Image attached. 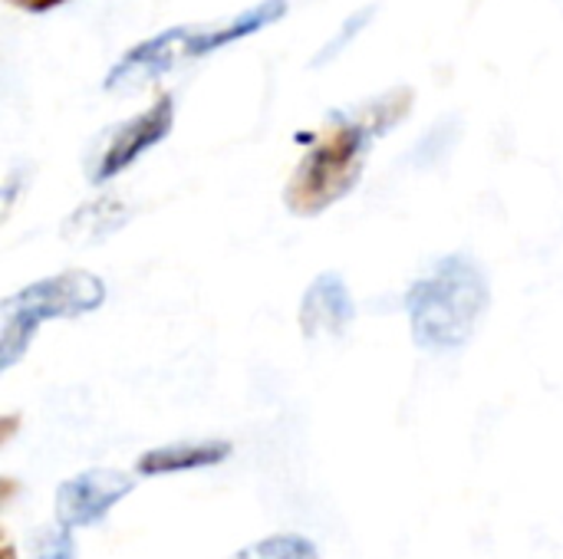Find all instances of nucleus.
<instances>
[{
	"label": "nucleus",
	"mask_w": 563,
	"mask_h": 559,
	"mask_svg": "<svg viewBox=\"0 0 563 559\" xmlns=\"http://www.w3.org/2000/svg\"><path fill=\"white\" fill-rule=\"evenodd\" d=\"M172 125H175V99L162 96L145 112H139L135 119H129L119 128H112L109 142L102 145V152L96 155V161L89 168V181L102 185V181L122 175L135 158H142L148 148L165 142Z\"/></svg>",
	"instance_id": "nucleus-5"
},
{
	"label": "nucleus",
	"mask_w": 563,
	"mask_h": 559,
	"mask_svg": "<svg viewBox=\"0 0 563 559\" xmlns=\"http://www.w3.org/2000/svg\"><path fill=\"white\" fill-rule=\"evenodd\" d=\"M125 221H129V208H125L119 198H99V201L79 208V211L66 221L63 237L73 241V244H79V241H82V244H96V241L115 234Z\"/></svg>",
	"instance_id": "nucleus-9"
},
{
	"label": "nucleus",
	"mask_w": 563,
	"mask_h": 559,
	"mask_svg": "<svg viewBox=\"0 0 563 559\" xmlns=\"http://www.w3.org/2000/svg\"><path fill=\"white\" fill-rule=\"evenodd\" d=\"M412 109V89H393L360 109L336 112L320 128L313 148L303 155L284 188V204L297 217L323 214L330 204L346 198L360 178L366 155L379 135L399 125Z\"/></svg>",
	"instance_id": "nucleus-1"
},
{
	"label": "nucleus",
	"mask_w": 563,
	"mask_h": 559,
	"mask_svg": "<svg viewBox=\"0 0 563 559\" xmlns=\"http://www.w3.org/2000/svg\"><path fill=\"white\" fill-rule=\"evenodd\" d=\"M10 3L20 7V10H30V13H46V10H53V7H59L66 0H10Z\"/></svg>",
	"instance_id": "nucleus-12"
},
{
	"label": "nucleus",
	"mask_w": 563,
	"mask_h": 559,
	"mask_svg": "<svg viewBox=\"0 0 563 559\" xmlns=\"http://www.w3.org/2000/svg\"><path fill=\"white\" fill-rule=\"evenodd\" d=\"M287 13V0H261L251 10L228 16L221 23H188V26H172L135 49H129L106 76V89H122V86H139L145 79H155L188 59L208 56L221 46H231L244 36H254L257 30L277 23Z\"/></svg>",
	"instance_id": "nucleus-3"
},
{
	"label": "nucleus",
	"mask_w": 563,
	"mask_h": 559,
	"mask_svg": "<svg viewBox=\"0 0 563 559\" xmlns=\"http://www.w3.org/2000/svg\"><path fill=\"white\" fill-rule=\"evenodd\" d=\"M228 458H231V441H185V445H165V448L145 451L135 471L145 478H165V474L214 468Z\"/></svg>",
	"instance_id": "nucleus-8"
},
{
	"label": "nucleus",
	"mask_w": 563,
	"mask_h": 559,
	"mask_svg": "<svg viewBox=\"0 0 563 559\" xmlns=\"http://www.w3.org/2000/svg\"><path fill=\"white\" fill-rule=\"evenodd\" d=\"M33 559H76V544L66 527H40L30 540Z\"/></svg>",
	"instance_id": "nucleus-11"
},
{
	"label": "nucleus",
	"mask_w": 563,
	"mask_h": 559,
	"mask_svg": "<svg viewBox=\"0 0 563 559\" xmlns=\"http://www.w3.org/2000/svg\"><path fill=\"white\" fill-rule=\"evenodd\" d=\"M231 559H320V550L313 540H307L300 534H277V537L244 547Z\"/></svg>",
	"instance_id": "nucleus-10"
},
{
	"label": "nucleus",
	"mask_w": 563,
	"mask_h": 559,
	"mask_svg": "<svg viewBox=\"0 0 563 559\" xmlns=\"http://www.w3.org/2000/svg\"><path fill=\"white\" fill-rule=\"evenodd\" d=\"M356 320V303L350 297V287L340 273H320L300 303V329L307 339L317 336H343L350 323Z\"/></svg>",
	"instance_id": "nucleus-7"
},
{
	"label": "nucleus",
	"mask_w": 563,
	"mask_h": 559,
	"mask_svg": "<svg viewBox=\"0 0 563 559\" xmlns=\"http://www.w3.org/2000/svg\"><path fill=\"white\" fill-rule=\"evenodd\" d=\"M492 300L482 267L462 254L445 257L406 297L412 339L429 353L462 349Z\"/></svg>",
	"instance_id": "nucleus-2"
},
{
	"label": "nucleus",
	"mask_w": 563,
	"mask_h": 559,
	"mask_svg": "<svg viewBox=\"0 0 563 559\" xmlns=\"http://www.w3.org/2000/svg\"><path fill=\"white\" fill-rule=\"evenodd\" d=\"M135 481L112 468L82 471L59 484L56 491V521L66 530H82L99 524L125 494H132Z\"/></svg>",
	"instance_id": "nucleus-6"
},
{
	"label": "nucleus",
	"mask_w": 563,
	"mask_h": 559,
	"mask_svg": "<svg viewBox=\"0 0 563 559\" xmlns=\"http://www.w3.org/2000/svg\"><path fill=\"white\" fill-rule=\"evenodd\" d=\"M106 303V283L86 270H66L23 287L0 303V372L13 369L46 320L92 313Z\"/></svg>",
	"instance_id": "nucleus-4"
},
{
	"label": "nucleus",
	"mask_w": 563,
	"mask_h": 559,
	"mask_svg": "<svg viewBox=\"0 0 563 559\" xmlns=\"http://www.w3.org/2000/svg\"><path fill=\"white\" fill-rule=\"evenodd\" d=\"M3 559H16V554H13V547H10V544H3Z\"/></svg>",
	"instance_id": "nucleus-13"
}]
</instances>
